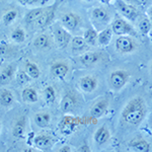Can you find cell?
<instances>
[{"label":"cell","instance_id":"22","mask_svg":"<svg viewBox=\"0 0 152 152\" xmlns=\"http://www.w3.org/2000/svg\"><path fill=\"white\" fill-rule=\"evenodd\" d=\"M135 23V28L139 34H141L142 36H147L149 33H151V23L149 20L148 16L145 14H140L137 18Z\"/></svg>","mask_w":152,"mask_h":152},{"label":"cell","instance_id":"16","mask_svg":"<svg viewBox=\"0 0 152 152\" xmlns=\"http://www.w3.org/2000/svg\"><path fill=\"white\" fill-rule=\"evenodd\" d=\"M112 140V133L111 129L107 125H102L99 128L94 131V142L97 147L102 148V147L107 146L110 144Z\"/></svg>","mask_w":152,"mask_h":152},{"label":"cell","instance_id":"42","mask_svg":"<svg viewBox=\"0 0 152 152\" xmlns=\"http://www.w3.org/2000/svg\"><path fill=\"white\" fill-rule=\"evenodd\" d=\"M83 1H85V2H94V0H83Z\"/></svg>","mask_w":152,"mask_h":152},{"label":"cell","instance_id":"7","mask_svg":"<svg viewBox=\"0 0 152 152\" xmlns=\"http://www.w3.org/2000/svg\"><path fill=\"white\" fill-rule=\"evenodd\" d=\"M111 28L113 33L116 36H138L136 28L129 23L127 19L122 18L119 14H116L111 21Z\"/></svg>","mask_w":152,"mask_h":152},{"label":"cell","instance_id":"25","mask_svg":"<svg viewBox=\"0 0 152 152\" xmlns=\"http://www.w3.org/2000/svg\"><path fill=\"white\" fill-rule=\"evenodd\" d=\"M15 102V96L13 92L8 88H1L0 89V105L5 109H9L13 105Z\"/></svg>","mask_w":152,"mask_h":152},{"label":"cell","instance_id":"35","mask_svg":"<svg viewBox=\"0 0 152 152\" xmlns=\"http://www.w3.org/2000/svg\"><path fill=\"white\" fill-rule=\"evenodd\" d=\"M75 124L72 123V121H70V119L66 118V119L63 120L62 126H61V130L62 132H65V133H70V132L73 131V128H74Z\"/></svg>","mask_w":152,"mask_h":152},{"label":"cell","instance_id":"3","mask_svg":"<svg viewBox=\"0 0 152 152\" xmlns=\"http://www.w3.org/2000/svg\"><path fill=\"white\" fill-rule=\"evenodd\" d=\"M131 77V71L126 68H114L107 73V82L112 91L120 92L127 86Z\"/></svg>","mask_w":152,"mask_h":152},{"label":"cell","instance_id":"2","mask_svg":"<svg viewBox=\"0 0 152 152\" xmlns=\"http://www.w3.org/2000/svg\"><path fill=\"white\" fill-rule=\"evenodd\" d=\"M76 61L81 67L94 68L100 67L107 64L110 61V55L104 51H87V52L81 54L79 56H76Z\"/></svg>","mask_w":152,"mask_h":152},{"label":"cell","instance_id":"14","mask_svg":"<svg viewBox=\"0 0 152 152\" xmlns=\"http://www.w3.org/2000/svg\"><path fill=\"white\" fill-rule=\"evenodd\" d=\"M56 137L48 131L40 132L33 138V145L40 151H49L56 143Z\"/></svg>","mask_w":152,"mask_h":152},{"label":"cell","instance_id":"33","mask_svg":"<svg viewBox=\"0 0 152 152\" xmlns=\"http://www.w3.org/2000/svg\"><path fill=\"white\" fill-rule=\"evenodd\" d=\"M19 5L23 7H40V6H45V4L47 3L49 0H15Z\"/></svg>","mask_w":152,"mask_h":152},{"label":"cell","instance_id":"36","mask_svg":"<svg viewBox=\"0 0 152 152\" xmlns=\"http://www.w3.org/2000/svg\"><path fill=\"white\" fill-rule=\"evenodd\" d=\"M10 49H9V46L6 42H0V57H3V56H6L7 54L9 53Z\"/></svg>","mask_w":152,"mask_h":152},{"label":"cell","instance_id":"17","mask_svg":"<svg viewBox=\"0 0 152 152\" xmlns=\"http://www.w3.org/2000/svg\"><path fill=\"white\" fill-rule=\"evenodd\" d=\"M54 45H55V42H54L53 36L47 31L39 34L33 41L34 48L38 51H49L53 48Z\"/></svg>","mask_w":152,"mask_h":152},{"label":"cell","instance_id":"13","mask_svg":"<svg viewBox=\"0 0 152 152\" xmlns=\"http://www.w3.org/2000/svg\"><path fill=\"white\" fill-rule=\"evenodd\" d=\"M56 8H57V3H54L50 6H42L40 14L38 15L33 26L38 28H45L46 26H50L55 18Z\"/></svg>","mask_w":152,"mask_h":152},{"label":"cell","instance_id":"23","mask_svg":"<svg viewBox=\"0 0 152 152\" xmlns=\"http://www.w3.org/2000/svg\"><path fill=\"white\" fill-rule=\"evenodd\" d=\"M34 122L39 128L41 129H46L48 128L51 125V122H52V115H51L50 112L47 111H41L38 112L34 115Z\"/></svg>","mask_w":152,"mask_h":152},{"label":"cell","instance_id":"37","mask_svg":"<svg viewBox=\"0 0 152 152\" xmlns=\"http://www.w3.org/2000/svg\"><path fill=\"white\" fill-rule=\"evenodd\" d=\"M77 151H79V152H90L91 151V148H90L87 143H83L82 145L77 149Z\"/></svg>","mask_w":152,"mask_h":152},{"label":"cell","instance_id":"18","mask_svg":"<svg viewBox=\"0 0 152 152\" xmlns=\"http://www.w3.org/2000/svg\"><path fill=\"white\" fill-rule=\"evenodd\" d=\"M26 115H20L13 120L11 125V134L15 139H23L26 131Z\"/></svg>","mask_w":152,"mask_h":152},{"label":"cell","instance_id":"12","mask_svg":"<svg viewBox=\"0 0 152 152\" xmlns=\"http://www.w3.org/2000/svg\"><path fill=\"white\" fill-rule=\"evenodd\" d=\"M72 70V64L70 61L64 60V59H57L53 61L50 65V73L53 77L57 79H65L70 74Z\"/></svg>","mask_w":152,"mask_h":152},{"label":"cell","instance_id":"41","mask_svg":"<svg viewBox=\"0 0 152 152\" xmlns=\"http://www.w3.org/2000/svg\"><path fill=\"white\" fill-rule=\"evenodd\" d=\"M100 2H102V4H104V5H107V4H110L113 0H99Z\"/></svg>","mask_w":152,"mask_h":152},{"label":"cell","instance_id":"32","mask_svg":"<svg viewBox=\"0 0 152 152\" xmlns=\"http://www.w3.org/2000/svg\"><path fill=\"white\" fill-rule=\"evenodd\" d=\"M15 81H16V84L18 86H26L28 85L29 82L31 81V78L29 77L28 75V73L26 72L23 69H18L16 71V74H15Z\"/></svg>","mask_w":152,"mask_h":152},{"label":"cell","instance_id":"43","mask_svg":"<svg viewBox=\"0 0 152 152\" xmlns=\"http://www.w3.org/2000/svg\"><path fill=\"white\" fill-rule=\"evenodd\" d=\"M1 130H2V123L0 122V134H1Z\"/></svg>","mask_w":152,"mask_h":152},{"label":"cell","instance_id":"4","mask_svg":"<svg viewBox=\"0 0 152 152\" xmlns=\"http://www.w3.org/2000/svg\"><path fill=\"white\" fill-rule=\"evenodd\" d=\"M81 104V95L72 88H68L62 95L60 102V110L64 114H72V113L77 112Z\"/></svg>","mask_w":152,"mask_h":152},{"label":"cell","instance_id":"19","mask_svg":"<svg viewBox=\"0 0 152 152\" xmlns=\"http://www.w3.org/2000/svg\"><path fill=\"white\" fill-rule=\"evenodd\" d=\"M18 67L14 63H9L5 66H1L0 69V85H6L15 78Z\"/></svg>","mask_w":152,"mask_h":152},{"label":"cell","instance_id":"24","mask_svg":"<svg viewBox=\"0 0 152 152\" xmlns=\"http://www.w3.org/2000/svg\"><path fill=\"white\" fill-rule=\"evenodd\" d=\"M21 99L26 104H36L40 97L37 89L33 86H26L21 90Z\"/></svg>","mask_w":152,"mask_h":152},{"label":"cell","instance_id":"46","mask_svg":"<svg viewBox=\"0 0 152 152\" xmlns=\"http://www.w3.org/2000/svg\"><path fill=\"white\" fill-rule=\"evenodd\" d=\"M0 1H1V0H0Z\"/></svg>","mask_w":152,"mask_h":152},{"label":"cell","instance_id":"5","mask_svg":"<svg viewBox=\"0 0 152 152\" xmlns=\"http://www.w3.org/2000/svg\"><path fill=\"white\" fill-rule=\"evenodd\" d=\"M141 44L137 37L133 36H119L115 41V49L121 55H130L138 52Z\"/></svg>","mask_w":152,"mask_h":152},{"label":"cell","instance_id":"9","mask_svg":"<svg viewBox=\"0 0 152 152\" xmlns=\"http://www.w3.org/2000/svg\"><path fill=\"white\" fill-rule=\"evenodd\" d=\"M114 6L119 15H121L127 20L133 21V23L141 14L140 9H138L125 0H114Z\"/></svg>","mask_w":152,"mask_h":152},{"label":"cell","instance_id":"34","mask_svg":"<svg viewBox=\"0 0 152 152\" xmlns=\"http://www.w3.org/2000/svg\"><path fill=\"white\" fill-rule=\"evenodd\" d=\"M125 1L129 2L130 4L137 7L138 9L148 8L152 4V0H125Z\"/></svg>","mask_w":152,"mask_h":152},{"label":"cell","instance_id":"20","mask_svg":"<svg viewBox=\"0 0 152 152\" xmlns=\"http://www.w3.org/2000/svg\"><path fill=\"white\" fill-rule=\"evenodd\" d=\"M70 51L74 56H79L81 54L90 50V46L85 42L84 38L80 36H76L72 38L70 42Z\"/></svg>","mask_w":152,"mask_h":152},{"label":"cell","instance_id":"44","mask_svg":"<svg viewBox=\"0 0 152 152\" xmlns=\"http://www.w3.org/2000/svg\"><path fill=\"white\" fill-rule=\"evenodd\" d=\"M1 66H2V61L0 60V69H1Z\"/></svg>","mask_w":152,"mask_h":152},{"label":"cell","instance_id":"45","mask_svg":"<svg viewBox=\"0 0 152 152\" xmlns=\"http://www.w3.org/2000/svg\"><path fill=\"white\" fill-rule=\"evenodd\" d=\"M150 128H151V131H152V121H151V124H150Z\"/></svg>","mask_w":152,"mask_h":152},{"label":"cell","instance_id":"10","mask_svg":"<svg viewBox=\"0 0 152 152\" xmlns=\"http://www.w3.org/2000/svg\"><path fill=\"white\" fill-rule=\"evenodd\" d=\"M100 80L95 74H84L80 76L77 80V87L79 90L86 94H94L99 87Z\"/></svg>","mask_w":152,"mask_h":152},{"label":"cell","instance_id":"39","mask_svg":"<svg viewBox=\"0 0 152 152\" xmlns=\"http://www.w3.org/2000/svg\"><path fill=\"white\" fill-rule=\"evenodd\" d=\"M57 151L58 152H70V151H72V149H71L70 145H63L62 147H60Z\"/></svg>","mask_w":152,"mask_h":152},{"label":"cell","instance_id":"28","mask_svg":"<svg viewBox=\"0 0 152 152\" xmlns=\"http://www.w3.org/2000/svg\"><path fill=\"white\" fill-rule=\"evenodd\" d=\"M58 97V91L57 88L54 85L49 84L47 85L43 90V99L47 104H54L57 100Z\"/></svg>","mask_w":152,"mask_h":152},{"label":"cell","instance_id":"8","mask_svg":"<svg viewBox=\"0 0 152 152\" xmlns=\"http://www.w3.org/2000/svg\"><path fill=\"white\" fill-rule=\"evenodd\" d=\"M112 107V97L110 95H102L96 99L90 105L88 114L94 119L104 117Z\"/></svg>","mask_w":152,"mask_h":152},{"label":"cell","instance_id":"31","mask_svg":"<svg viewBox=\"0 0 152 152\" xmlns=\"http://www.w3.org/2000/svg\"><path fill=\"white\" fill-rule=\"evenodd\" d=\"M18 18V9H14V8L6 9V10L3 12V14H2V23L6 26H11V24L16 20Z\"/></svg>","mask_w":152,"mask_h":152},{"label":"cell","instance_id":"6","mask_svg":"<svg viewBox=\"0 0 152 152\" xmlns=\"http://www.w3.org/2000/svg\"><path fill=\"white\" fill-rule=\"evenodd\" d=\"M114 14L111 9L105 6H94L90 10V18L92 23L95 24L97 28H102L109 26L107 24L111 23L112 19L114 18Z\"/></svg>","mask_w":152,"mask_h":152},{"label":"cell","instance_id":"1","mask_svg":"<svg viewBox=\"0 0 152 152\" xmlns=\"http://www.w3.org/2000/svg\"><path fill=\"white\" fill-rule=\"evenodd\" d=\"M148 114V104L143 95L136 94L130 97L120 113L119 121L125 128H137Z\"/></svg>","mask_w":152,"mask_h":152},{"label":"cell","instance_id":"15","mask_svg":"<svg viewBox=\"0 0 152 152\" xmlns=\"http://www.w3.org/2000/svg\"><path fill=\"white\" fill-rule=\"evenodd\" d=\"M52 36L55 44L60 49H66L70 45V42L72 40V37L70 35V31H67L62 26H55L53 28Z\"/></svg>","mask_w":152,"mask_h":152},{"label":"cell","instance_id":"26","mask_svg":"<svg viewBox=\"0 0 152 152\" xmlns=\"http://www.w3.org/2000/svg\"><path fill=\"white\" fill-rule=\"evenodd\" d=\"M23 70L28 73V75L31 79H38L41 76V68L36 62L31 60H26L23 64Z\"/></svg>","mask_w":152,"mask_h":152},{"label":"cell","instance_id":"21","mask_svg":"<svg viewBox=\"0 0 152 152\" xmlns=\"http://www.w3.org/2000/svg\"><path fill=\"white\" fill-rule=\"evenodd\" d=\"M128 147L138 152H148L151 150V144L142 136H136L130 139L128 141Z\"/></svg>","mask_w":152,"mask_h":152},{"label":"cell","instance_id":"40","mask_svg":"<svg viewBox=\"0 0 152 152\" xmlns=\"http://www.w3.org/2000/svg\"><path fill=\"white\" fill-rule=\"evenodd\" d=\"M148 70H149V74H150V76L152 77V60L150 61V63H149V65H148Z\"/></svg>","mask_w":152,"mask_h":152},{"label":"cell","instance_id":"27","mask_svg":"<svg viewBox=\"0 0 152 152\" xmlns=\"http://www.w3.org/2000/svg\"><path fill=\"white\" fill-rule=\"evenodd\" d=\"M113 35H114V33L112 31L111 26L102 28L99 33V37H97V46H100V47L109 46L113 39Z\"/></svg>","mask_w":152,"mask_h":152},{"label":"cell","instance_id":"11","mask_svg":"<svg viewBox=\"0 0 152 152\" xmlns=\"http://www.w3.org/2000/svg\"><path fill=\"white\" fill-rule=\"evenodd\" d=\"M60 23L67 31H75L82 26V18L77 12L68 10L60 14Z\"/></svg>","mask_w":152,"mask_h":152},{"label":"cell","instance_id":"38","mask_svg":"<svg viewBox=\"0 0 152 152\" xmlns=\"http://www.w3.org/2000/svg\"><path fill=\"white\" fill-rule=\"evenodd\" d=\"M146 15L148 16L149 20H150V23H151V34H152V4L148 7V8H147V14H146Z\"/></svg>","mask_w":152,"mask_h":152},{"label":"cell","instance_id":"29","mask_svg":"<svg viewBox=\"0 0 152 152\" xmlns=\"http://www.w3.org/2000/svg\"><path fill=\"white\" fill-rule=\"evenodd\" d=\"M97 37H99V31L94 26H89L85 29L83 34V38L85 42L90 46V47H95L97 46Z\"/></svg>","mask_w":152,"mask_h":152},{"label":"cell","instance_id":"30","mask_svg":"<svg viewBox=\"0 0 152 152\" xmlns=\"http://www.w3.org/2000/svg\"><path fill=\"white\" fill-rule=\"evenodd\" d=\"M10 40L13 43L16 44H23L26 40V31L21 28V26H15L12 29L11 34H10Z\"/></svg>","mask_w":152,"mask_h":152}]
</instances>
